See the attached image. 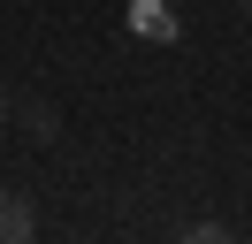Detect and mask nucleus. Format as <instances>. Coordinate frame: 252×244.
<instances>
[{
	"mask_svg": "<svg viewBox=\"0 0 252 244\" xmlns=\"http://www.w3.org/2000/svg\"><path fill=\"white\" fill-rule=\"evenodd\" d=\"M8 115H16V92H8V84H0V122H8Z\"/></svg>",
	"mask_w": 252,
	"mask_h": 244,
	"instance_id": "obj_3",
	"label": "nucleus"
},
{
	"mask_svg": "<svg viewBox=\"0 0 252 244\" xmlns=\"http://www.w3.org/2000/svg\"><path fill=\"white\" fill-rule=\"evenodd\" d=\"M237 15H245V23H252V0H237Z\"/></svg>",
	"mask_w": 252,
	"mask_h": 244,
	"instance_id": "obj_4",
	"label": "nucleus"
},
{
	"mask_svg": "<svg viewBox=\"0 0 252 244\" xmlns=\"http://www.w3.org/2000/svg\"><path fill=\"white\" fill-rule=\"evenodd\" d=\"M8 122H16L23 137H38V145H54V137H62V115H54V99H38V92H23Z\"/></svg>",
	"mask_w": 252,
	"mask_h": 244,
	"instance_id": "obj_1",
	"label": "nucleus"
},
{
	"mask_svg": "<svg viewBox=\"0 0 252 244\" xmlns=\"http://www.w3.org/2000/svg\"><path fill=\"white\" fill-rule=\"evenodd\" d=\"M38 237V206L23 191H0V244H31Z\"/></svg>",
	"mask_w": 252,
	"mask_h": 244,
	"instance_id": "obj_2",
	"label": "nucleus"
}]
</instances>
